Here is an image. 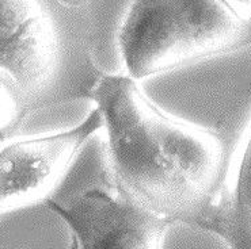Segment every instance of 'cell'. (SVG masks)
<instances>
[{
    "label": "cell",
    "mask_w": 251,
    "mask_h": 249,
    "mask_svg": "<svg viewBox=\"0 0 251 249\" xmlns=\"http://www.w3.org/2000/svg\"><path fill=\"white\" fill-rule=\"evenodd\" d=\"M88 96L103 119L111 191L201 229L226 183L222 134L170 115L129 76L100 77Z\"/></svg>",
    "instance_id": "1"
},
{
    "label": "cell",
    "mask_w": 251,
    "mask_h": 249,
    "mask_svg": "<svg viewBox=\"0 0 251 249\" xmlns=\"http://www.w3.org/2000/svg\"><path fill=\"white\" fill-rule=\"evenodd\" d=\"M251 44V23L220 0H133L118 45L136 81Z\"/></svg>",
    "instance_id": "2"
},
{
    "label": "cell",
    "mask_w": 251,
    "mask_h": 249,
    "mask_svg": "<svg viewBox=\"0 0 251 249\" xmlns=\"http://www.w3.org/2000/svg\"><path fill=\"white\" fill-rule=\"evenodd\" d=\"M48 207L68 227L71 249H162L167 229L174 225L103 188L63 202L48 199Z\"/></svg>",
    "instance_id": "3"
},
{
    "label": "cell",
    "mask_w": 251,
    "mask_h": 249,
    "mask_svg": "<svg viewBox=\"0 0 251 249\" xmlns=\"http://www.w3.org/2000/svg\"><path fill=\"white\" fill-rule=\"evenodd\" d=\"M102 129V114L94 107L75 128L1 148L0 213L48 199L77 153Z\"/></svg>",
    "instance_id": "4"
},
{
    "label": "cell",
    "mask_w": 251,
    "mask_h": 249,
    "mask_svg": "<svg viewBox=\"0 0 251 249\" xmlns=\"http://www.w3.org/2000/svg\"><path fill=\"white\" fill-rule=\"evenodd\" d=\"M57 47L52 18L40 0H0V69L29 96L50 80Z\"/></svg>",
    "instance_id": "5"
},
{
    "label": "cell",
    "mask_w": 251,
    "mask_h": 249,
    "mask_svg": "<svg viewBox=\"0 0 251 249\" xmlns=\"http://www.w3.org/2000/svg\"><path fill=\"white\" fill-rule=\"evenodd\" d=\"M201 230L220 237L229 249H251V136L234 180L224 183Z\"/></svg>",
    "instance_id": "6"
},
{
    "label": "cell",
    "mask_w": 251,
    "mask_h": 249,
    "mask_svg": "<svg viewBox=\"0 0 251 249\" xmlns=\"http://www.w3.org/2000/svg\"><path fill=\"white\" fill-rule=\"evenodd\" d=\"M30 96L15 79L0 69V144L24 126L30 110Z\"/></svg>",
    "instance_id": "7"
},
{
    "label": "cell",
    "mask_w": 251,
    "mask_h": 249,
    "mask_svg": "<svg viewBox=\"0 0 251 249\" xmlns=\"http://www.w3.org/2000/svg\"><path fill=\"white\" fill-rule=\"evenodd\" d=\"M235 17L246 23H251V0H220Z\"/></svg>",
    "instance_id": "8"
},
{
    "label": "cell",
    "mask_w": 251,
    "mask_h": 249,
    "mask_svg": "<svg viewBox=\"0 0 251 249\" xmlns=\"http://www.w3.org/2000/svg\"><path fill=\"white\" fill-rule=\"evenodd\" d=\"M60 3H63L67 7H80L83 6L87 0H59Z\"/></svg>",
    "instance_id": "9"
}]
</instances>
